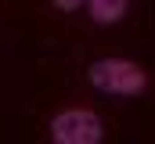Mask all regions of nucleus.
Wrapping results in <instances>:
<instances>
[{"label":"nucleus","instance_id":"obj_1","mask_svg":"<svg viewBox=\"0 0 155 144\" xmlns=\"http://www.w3.org/2000/svg\"><path fill=\"white\" fill-rule=\"evenodd\" d=\"M90 83H94L101 94L134 97V94H144L148 72L141 69L137 61H126V58H101V61L90 65Z\"/></svg>","mask_w":155,"mask_h":144},{"label":"nucleus","instance_id":"obj_2","mask_svg":"<svg viewBox=\"0 0 155 144\" xmlns=\"http://www.w3.org/2000/svg\"><path fill=\"white\" fill-rule=\"evenodd\" d=\"M51 137L58 144H97L105 137V126L94 112L87 108H69L61 115H54L51 123Z\"/></svg>","mask_w":155,"mask_h":144},{"label":"nucleus","instance_id":"obj_3","mask_svg":"<svg viewBox=\"0 0 155 144\" xmlns=\"http://www.w3.org/2000/svg\"><path fill=\"white\" fill-rule=\"evenodd\" d=\"M87 4H90V18L97 25H116V22H123V15L130 7V0H87Z\"/></svg>","mask_w":155,"mask_h":144},{"label":"nucleus","instance_id":"obj_4","mask_svg":"<svg viewBox=\"0 0 155 144\" xmlns=\"http://www.w3.org/2000/svg\"><path fill=\"white\" fill-rule=\"evenodd\" d=\"M83 4H87V0H54V7H61V11H76Z\"/></svg>","mask_w":155,"mask_h":144}]
</instances>
